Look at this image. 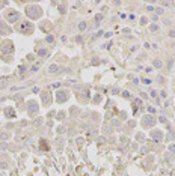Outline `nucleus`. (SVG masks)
Segmentation results:
<instances>
[{
    "label": "nucleus",
    "instance_id": "obj_4",
    "mask_svg": "<svg viewBox=\"0 0 175 176\" xmlns=\"http://www.w3.org/2000/svg\"><path fill=\"white\" fill-rule=\"evenodd\" d=\"M20 32L24 33V35H30L32 32H33V24L29 23V21L21 23V24H20Z\"/></svg>",
    "mask_w": 175,
    "mask_h": 176
},
{
    "label": "nucleus",
    "instance_id": "obj_14",
    "mask_svg": "<svg viewBox=\"0 0 175 176\" xmlns=\"http://www.w3.org/2000/svg\"><path fill=\"white\" fill-rule=\"evenodd\" d=\"M101 20H103V14H98V15L95 17V21H97V23H95V26H97V27H98L100 24H101Z\"/></svg>",
    "mask_w": 175,
    "mask_h": 176
},
{
    "label": "nucleus",
    "instance_id": "obj_1",
    "mask_svg": "<svg viewBox=\"0 0 175 176\" xmlns=\"http://www.w3.org/2000/svg\"><path fill=\"white\" fill-rule=\"evenodd\" d=\"M26 14H27V17L36 20V18H39L42 15V9L39 6H36V5H30V6L26 8Z\"/></svg>",
    "mask_w": 175,
    "mask_h": 176
},
{
    "label": "nucleus",
    "instance_id": "obj_10",
    "mask_svg": "<svg viewBox=\"0 0 175 176\" xmlns=\"http://www.w3.org/2000/svg\"><path fill=\"white\" fill-rule=\"evenodd\" d=\"M5 114H6V117H8V119H14V117H15V112H14V110H12L11 107L5 108Z\"/></svg>",
    "mask_w": 175,
    "mask_h": 176
},
{
    "label": "nucleus",
    "instance_id": "obj_6",
    "mask_svg": "<svg viewBox=\"0 0 175 176\" xmlns=\"http://www.w3.org/2000/svg\"><path fill=\"white\" fill-rule=\"evenodd\" d=\"M68 98H70V95H68V90H59L58 93H56V101L59 102H65L68 99Z\"/></svg>",
    "mask_w": 175,
    "mask_h": 176
},
{
    "label": "nucleus",
    "instance_id": "obj_5",
    "mask_svg": "<svg viewBox=\"0 0 175 176\" xmlns=\"http://www.w3.org/2000/svg\"><path fill=\"white\" fill-rule=\"evenodd\" d=\"M0 51H2V54H12L14 53V44L8 41V42H5L0 47Z\"/></svg>",
    "mask_w": 175,
    "mask_h": 176
},
{
    "label": "nucleus",
    "instance_id": "obj_23",
    "mask_svg": "<svg viewBox=\"0 0 175 176\" xmlns=\"http://www.w3.org/2000/svg\"><path fill=\"white\" fill-rule=\"evenodd\" d=\"M122 96H124V98H130V93H128L127 90H124V92H122Z\"/></svg>",
    "mask_w": 175,
    "mask_h": 176
},
{
    "label": "nucleus",
    "instance_id": "obj_24",
    "mask_svg": "<svg viewBox=\"0 0 175 176\" xmlns=\"http://www.w3.org/2000/svg\"><path fill=\"white\" fill-rule=\"evenodd\" d=\"M149 29H151V32H156V30H157V29H158V27L156 26V24H153V26H151V27H149Z\"/></svg>",
    "mask_w": 175,
    "mask_h": 176
},
{
    "label": "nucleus",
    "instance_id": "obj_32",
    "mask_svg": "<svg viewBox=\"0 0 175 176\" xmlns=\"http://www.w3.org/2000/svg\"><path fill=\"white\" fill-rule=\"evenodd\" d=\"M140 23H142V24H146V18L142 17V18H140Z\"/></svg>",
    "mask_w": 175,
    "mask_h": 176
},
{
    "label": "nucleus",
    "instance_id": "obj_9",
    "mask_svg": "<svg viewBox=\"0 0 175 176\" xmlns=\"http://www.w3.org/2000/svg\"><path fill=\"white\" fill-rule=\"evenodd\" d=\"M12 27H9L6 23H0V35H11Z\"/></svg>",
    "mask_w": 175,
    "mask_h": 176
},
{
    "label": "nucleus",
    "instance_id": "obj_13",
    "mask_svg": "<svg viewBox=\"0 0 175 176\" xmlns=\"http://www.w3.org/2000/svg\"><path fill=\"white\" fill-rule=\"evenodd\" d=\"M36 54H38V56H41V57H45V56L50 54V53H48L47 48H42V50H38V51H36Z\"/></svg>",
    "mask_w": 175,
    "mask_h": 176
},
{
    "label": "nucleus",
    "instance_id": "obj_11",
    "mask_svg": "<svg viewBox=\"0 0 175 176\" xmlns=\"http://www.w3.org/2000/svg\"><path fill=\"white\" fill-rule=\"evenodd\" d=\"M42 101H44V104L45 105H50L51 104V96H50V93H42Z\"/></svg>",
    "mask_w": 175,
    "mask_h": 176
},
{
    "label": "nucleus",
    "instance_id": "obj_26",
    "mask_svg": "<svg viewBox=\"0 0 175 176\" xmlns=\"http://www.w3.org/2000/svg\"><path fill=\"white\" fill-rule=\"evenodd\" d=\"M148 112L149 113H156V108H154V107H148Z\"/></svg>",
    "mask_w": 175,
    "mask_h": 176
},
{
    "label": "nucleus",
    "instance_id": "obj_35",
    "mask_svg": "<svg viewBox=\"0 0 175 176\" xmlns=\"http://www.w3.org/2000/svg\"><path fill=\"white\" fill-rule=\"evenodd\" d=\"M145 72H148V74H149V72H153V68H146V69H145Z\"/></svg>",
    "mask_w": 175,
    "mask_h": 176
},
{
    "label": "nucleus",
    "instance_id": "obj_17",
    "mask_svg": "<svg viewBox=\"0 0 175 176\" xmlns=\"http://www.w3.org/2000/svg\"><path fill=\"white\" fill-rule=\"evenodd\" d=\"M59 11H60V14H67V6H65V5H62V6L59 8Z\"/></svg>",
    "mask_w": 175,
    "mask_h": 176
},
{
    "label": "nucleus",
    "instance_id": "obj_25",
    "mask_svg": "<svg viewBox=\"0 0 175 176\" xmlns=\"http://www.w3.org/2000/svg\"><path fill=\"white\" fill-rule=\"evenodd\" d=\"M144 83L145 84H151V80H149V78H144Z\"/></svg>",
    "mask_w": 175,
    "mask_h": 176
},
{
    "label": "nucleus",
    "instance_id": "obj_22",
    "mask_svg": "<svg viewBox=\"0 0 175 176\" xmlns=\"http://www.w3.org/2000/svg\"><path fill=\"white\" fill-rule=\"evenodd\" d=\"M45 41H47V42H53V41H54V38H53V36L50 35V36H47V39H45Z\"/></svg>",
    "mask_w": 175,
    "mask_h": 176
},
{
    "label": "nucleus",
    "instance_id": "obj_7",
    "mask_svg": "<svg viewBox=\"0 0 175 176\" xmlns=\"http://www.w3.org/2000/svg\"><path fill=\"white\" fill-rule=\"evenodd\" d=\"M151 137H153V140L157 142V143H162V142H163V133H162L160 129H154L153 133H151Z\"/></svg>",
    "mask_w": 175,
    "mask_h": 176
},
{
    "label": "nucleus",
    "instance_id": "obj_31",
    "mask_svg": "<svg viewBox=\"0 0 175 176\" xmlns=\"http://www.w3.org/2000/svg\"><path fill=\"white\" fill-rule=\"evenodd\" d=\"M158 120H160V122H166V117L165 116H160V117H158Z\"/></svg>",
    "mask_w": 175,
    "mask_h": 176
},
{
    "label": "nucleus",
    "instance_id": "obj_30",
    "mask_svg": "<svg viewBox=\"0 0 175 176\" xmlns=\"http://www.w3.org/2000/svg\"><path fill=\"white\" fill-rule=\"evenodd\" d=\"M134 104H136V105H140L142 101H140V99H134Z\"/></svg>",
    "mask_w": 175,
    "mask_h": 176
},
{
    "label": "nucleus",
    "instance_id": "obj_27",
    "mask_svg": "<svg viewBox=\"0 0 175 176\" xmlns=\"http://www.w3.org/2000/svg\"><path fill=\"white\" fill-rule=\"evenodd\" d=\"M169 36H171V38H175V30H171L169 32Z\"/></svg>",
    "mask_w": 175,
    "mask_h": 176
},
{
    "label": "nucleus",
    "instance_id": "obj_36",
    "mask_svg": "<svg viewBox=\"0 0 175 176\" xmlns=\"http://www.w3.org/2000/svg\"><path fill=\"white\" fill-rule=\"evenodd\" d=\"M58 133L62 134V133H65V129H63V128H58Z\"/></svg>",
    "mask_w": 175,
    "mask_h": 176
},
{
    "label": "nucleus",
    "instance_id": "obj_2",
    "mask_svg": "<svg viewBox=\"0 0 175 176\" xmlns=\"http://www.w3.org/2000/svg\"><path fill=\"white\" fill-rule=\"evenodd\" d=\"M5 17H6V20L9 23H17L20 20V12L15 11V9H9V11H6Z\"/></svg>",
    "mask_w": 175,
    "mask_h": 176
},
{
    "label": "nucleus",
    "instance_id": "obj_18",
    "mask_svg": "<svg viewBox=\"0 0 175 176\" xmlns=\"http://www.w3.org/2000/svg\"><path fill=\"white\" fill-rule=\"evenodd\" d=\"M162 65H163V63H162L160 60H154V66H156V68H160Z\"/></svg>",
    "mask_w": 175,
    "mask_h": 176
},
{
    "label": "nucleus",
    "instance_id": "obj_28",
    "mask_svg": "<svg viewBox=\"0 0 175 176\" xmlns=\"http://www.w3.org/2000/svg\"><path fill=\"white\" fill-rule=\"evenodd\" d=\"M151 96L153 98H157V92L156 90H151Z\"/></svg>",
    "mask_w": 175,
    "mask_h": 176
},
{
    "label": "nucleus",
    "instance_id": "obj_29",
    "mask_svg": "<svg viewBox=\"0 0 175 176\" xmlns=\"http://www.w3.org/2000/svg\"><path fill=\"white\" fill-rule=\"evenodd\" d=\"M6 167H8L6 163H2V164H0V169H6Z\"/></svg>",
    "mask_w": 175,
    "mask_h": 176
},
{
    "label": "nucleus",
    "instance_id": "obj_12",
    "mask_svg": "<svg viewBox=\"0 0 175 176\" xmlns=\"http://www.w3.org/2000/svg\"><path fill=\"white\" fill-rule=\"evenodd\" d=\"M58 71H59V66H58V65L53 63V65H50V66H48V72H50V74H56Z\"/></svg>",
    "mask_w": 175,
    "mask_h": 176
},
{
    "label": "nucleus",
    "instance_id": "obj_16",
    "mask_svg": "<svg viewBox=\"0 0 175 176\" xmlns=\"http://www.w3.org/2000/svg\"><path fill=\"white\" fill-rule=\"evenodd\" d=\"M86 27H88V26H86V23H80V24H79V29H80L82 32H83V30H86Z\"/></svg>",
    "mask_w": 175,
    "mask_h": 176
},
{
    "label": "nucleus",
    "instance_id": "obj_19",
    "mask_svg": "<svg viewBox=\"0 0 175 176\" xmlns=\"http://www.w3.org/2000/svg\"><path fill=\"white\" fill-rule=\"evenodd\" d=\"M38 69H39V65H33L30 71H32V72H36V71H38Z\"/></svg>",
    "mask_w": 175,
    "mask_h": 176
},
{
    "label": "nucleus",
    "instance_id": "obj_20",
    "mask_svg": "<svg viewBox=\"0 0 175 176\" xmlns=\"http://www.w3.org/2000/svg\"><path fill=\"white\" fill-rule=\"evenodd\" d=\"M156 11H157V14H158V15H162V14H163V12H165V9H162V8H157Z\"/></svg>",
    "mask_w": 175,
    "mask_h": 176
},
{
    "label": "nucleus",
    "instance_id": "obj_3",
    "mask_svg": "<svg viewBox=\"0 0 175 176\" xmlns=\"http://www.w3.org/2000/svg\"><path fill=\"white\" fill-rule=\"evenodd\" d=\"M156 122H157V119H154L151 114H146V116L142 117V126L144 128H151V126L156 125Z\"/></svg>",
    "mask_w": 175,
    "mask_h": 176
},
{
    "label": "nucleus",
    "instance_id": "obj_33",
    "mask_svg": "<svg viewBox=\"0 0 175 176\" xmlns=\"http://www.w3.org/2000/svg\"><path fill=\"white\" fill-rule=\"evenodd\" d=\"M58 117H59V119H62V117H65V113H59V114H58Z\"/></svg>",
    "mask_w": 175,
    "mask_h": 176
},
{
    "label": "nucleus",
    "instance_id": "obj_34",
    "mask_svg": "<svg viewBox=\"0 0 175 176\" xmlns=\"http://www.w3.org/2000/svg\"><path fill=\"white\" fill-rule=\"evenodd\" d=\"M23 71H26V68H24V66H20V74H23Z\"/></svg>",
    "mask_w": 175,
    "mask_h": 176
},
{
    "label": "nucleus",
    "instance_id": "obj_15",
    "mask_svg": "<svg viewBox=\"0 0 175 176\" xmlns=\"http://www.w3.org/2000/svg\"><path fill=\"white\" fill-rule=\"evenodd\" d=\"M168 149H169V152L172 154V155H175V143H174V145H169Z\"/></svg>",
    "mask_w": 175,
    "mask_h": 176
},
{
    "label": "nucleus",
    "instance_id": "obj_21",
    "mask_svg": "<svg viewBox=\"0 0 175 176\" xmlns=\"http://www.w3.org/2000/svg\"><path fill=\"white\" fill-rule=\"evenodd\" d=\"M8 137H9V134H8V133H3L2 136H0V138H3V140H5V138H8Z\"/></svg>",
    "mask_w": 175,
    "mask_h": 176
},
{
    "label": "nucleus",
    "instance_id": "obj_8",
    "mask_svg": "<svg viewBox=\"0 0 175 176\" xmlns=\"http://www.w3.org/2000/svg\"><path fill=\"white\" fill-rule=\"evenodd\" d=\"M38 110H39L38 104H36L35 101H30V102H29V107H27V112H29V114H30V116H35V114L38 113Z\"/></svg>",
    "mask_w": 175,
    "mask_h": 176
}]
</instances>
